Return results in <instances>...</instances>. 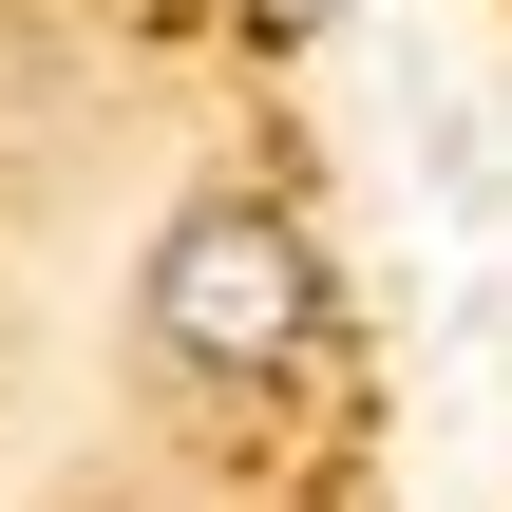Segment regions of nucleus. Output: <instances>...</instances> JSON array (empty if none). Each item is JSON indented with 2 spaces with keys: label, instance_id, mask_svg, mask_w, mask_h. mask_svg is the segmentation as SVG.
<instances>
[{
  "label": "nucleus",
  "instance_id": "2",
  "mask_svg": "<svg viewBox=\"0 0 512 512\" xmlns=\"http://www.w3.org/2000/svg\"><path fill=\"white\" fill-rule=\"evenodd\" d=\"M304 19H323V0H304Z\"/></svg>",
  "mask_w": 512,
  "mask_h": 512
},
{
  "label": "nucleus",
  "instance_id": "1",
  "mask_svg": "<svg viewBox=\"0 0 512 512\" xmlns=\"http://www.w3.org/2000/svg\"><path fill=\"white\" fill-rule=\"evenodd\" d=\"M133 323H152V361H190V380H285V361L323 342V247H304V209L190 190V209L152 228V266H133Z\"/></svg>",
  "mask_w": 512,
  "mask_h": 512
}]
</instances>
